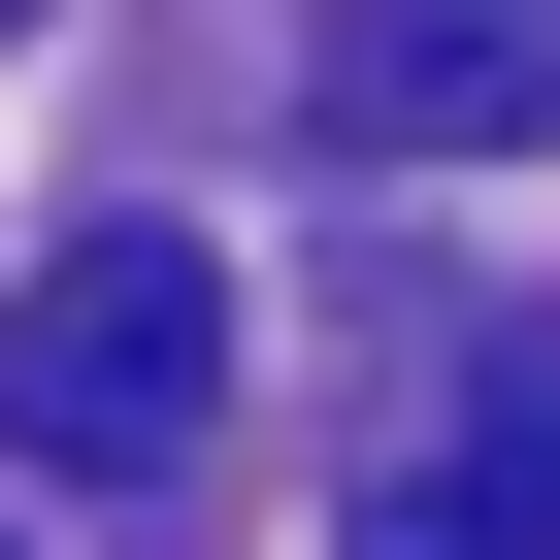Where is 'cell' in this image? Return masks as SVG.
I'll return each mask as SVG.
<instances>
[{
	"label": "cell",
	"mask_w": 560,
	"mask_h": 560,
	"mask_svg": "<svg viewBox=\"0 0 560 560\" xmlns=\"http://www.w3.org/2000/svg\"><path fill=\"white\" fill-rule=\"evenodd\" d=\"M231 429V264L198 231H67L34 298H0V462L34 494H165Z\"/></svg>",
	"instance_id": "cell-1"
},
{
	"label": "cell",
	"mask_w": 560,
	"mask_h": 560,
	"mask_svg": "<svg viewBox=\"0 0 560 560\" xmlns=\"http://www.w3.org/2000/svg\"><path fill=\"white\" fill-rule=\"evenodd\" d=\"M330 165H527L560 132V0H330Z\"/></svg>",
	"instance_id": "cell-2"
},
{
	"label": "cell",
	"mask_w": 560,
	"mask_h": 560,
	"mask_svg": "<svg viewBox=\"0 0 560 560\" xmlns=\"http://www.w3.org/2000/svg\"><path fill=\"white\" fill-rule=\"evenodd\" d=\"M396 560H560V396H494V429H429L396 494H363Z\"/></svg>",
	"instance_id": "cell-3"
}]
</instances>
